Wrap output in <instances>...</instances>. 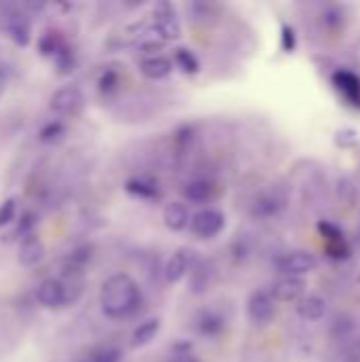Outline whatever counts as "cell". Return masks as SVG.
<instances>
[{
    "mask_svg": "<svg viewBox=\"0 0 360 362\" xmlns=\"http://www.w3.org/2000/svg\"><path fill=\"white\" fill-rule=\"evenodd\" d=\"M142 301V293L138 284L127 274L110 276L100 291V308L108 318H127L132 316Z\"/></svg>",
    "mask_w": 360,
    "mask_h": 362,
    "instance_id": "cell-1",
    "label": "cell"
},
{
    "mask_svg": "<svg viewBox=\"0 0 360 362\" xmlns=\"http://www.w3.org/2000/svg\"><path fill=\"white\" fill-rule=\"evenodd\" d=\"M70 286L57 278H45L38 286H36V301L47 308V310H59L68 303L74 301V297L70 295Z\"/></svg>",
    "mask_w": 360,
    "mask_h": 362,
    "instance_id": "cell-2",
    "label": "cell"
},
{
    "mask_svg": "<svg viewBox=\"0 0 360 362\" xmlns=\"http://www.w3.org/2000/svg\"><path fill=\"white\" fill-rule=\"evenodd\" d=\"M153 28L161 40H176L182 36L180 21L172 2H157L153 8Z\"/></svg>",
    "mask_w": 360,
    "mask_h": 362,
    "instance_id": "cell-3",
    "label": "cell"
},
{
    "mask_svg": "<svg viewBox=\"0 0 360 362\" xmlns=\"http://www.w3.org/2000/svg\"><path fill=\"white\" fill-rule=\"evenodd\" d=\"M316 265H318L316 257L308 250H291L276 261V269L282 276H293V278H301V276L314 272Z\"/></svg>",
    "mask_w": 360,
    "mask_h": 362,
    "instance_id": "cell-4",
    "label": "cell"
},
{
    "mask_svg": "<svg viewBox=\"0 0 360 362\" xmlns=\"http://www.w3.org/2000/svg\"><path fill=\"white\" fill-rule=\"evenodd\" d=\"M83 104H85V95H83V91H81L79 87H74V85L59 87V89L51 95V100H49L51 110H53L55 115H59V117H74V115H79L81 108H83Z\"/></svg>",
    "mask_w": 360,
    "mask_h": 362,
    "instance_id": "cell-5",
    "label": "cell"
},
{
    "mask_svg": "<svg viewBox=\"0 0 360 362\" xmlns=\"http://www.w3.org/2000/svg\"><path fill=\"white\" fill-rule=\"evenodd\" d=\"M197 263V252L191 250V248H178L168 261H166V267H163V278L168 284H178L180 280H185L193 265Z\"/></svg>",
    "mask_w": 360,
    "mask_h": 362,
    "instance_id": "cell-6",
    "label": "cell"
},
{
    "mask_svg": "<svg viewBox=\"0 0 360 362\" xmlns=\"http://www.w3.org/2000/svg\"><path fill=\"white\" fill-rule=\"evenodd\" d=\"M246 314L252 325H267L276 314V299L269 291H252L246 301Z\"/></svg>",
    "mask_w": 360,
    "mask_h": 362,
    "instance_id": "cell-7",
    "label": "cell"
},
{
    "mask_svg": "<svg viewBox=\"0 0 360 362\" xmlns=\"http://www.w3.org/2000/svg\"><path fill=\"white\" fill-rule=\"evenodd\" d=\"M191 231L202 238V240H212L216 238L223 229H225V214L214 210V208H206L199 210L195 216H191Z\"/></svg>",
    "mask_w": 360,
    "mask_h": 362,
    "instance_id": "cell-8",
    "label": "cell"
},
{
    "mask_svg": "<svg viewBox=\"0 0 360 362\" xmlns=\"http://www.w3.org/2000/svg\"><path fill=\"white\" fill-rule=\"evenodd\" d=\"M193 327H195L197 335L208 337V339H214V337H219V335L225 333L227 318L221 312L212 310V308H204V310L197 312V316L193 320Z\"/></svg>",
    "mask_w": 360,
    "mask_h": 362,
    "instance_id": "cell-9",
    "label": "cell"
},
{
    "mask_svg": "<svg viewBox=\"0 0 360 362\" xmlns=\"http://www.w3.org/2000/svg\"><path fill=\"white\" fill-rule=\"evenodd\" d=\"M286 206V195L280 189H272L267 193H263L261 197L255 199L252 208H250V216L255 218H272L276 214H280Z\"/></svg>",
    "mask_w": 360,
    "mask_h": 362,
    "instance_id": "cell-10",
    "label": "cell"
},
{
    "mask_svg": "<svg viewBox=\"0 0 360 362\" xmlns=\"http://www.w3.org/2000/svg\"><path fill=\"white\" fill-rule=\"evenodd\" d=\"M272 297L276 299V301H286V303H291V301H297V299H301V295L306 293V282H303V278H293V276H282L280 280H276L274 284H272Z\"/></svg>",
    "mask_w": 360,
    "mask_h": 362,
    "instance_id": "cell-11",
    "label": "cell"
},
{
    "mask_svg": "<svg viewBox=\"0 0 360 362\" xmlns=\"http://www.w3.org/2000/svg\"><path fill=\"white\" fill-rule=\"evenodd\" d=\"M333 85L352 106L360 108V76L342 68L333 72Z\"/></svg>",
    "mask_w": 360,
    "mask_h": 362,
    "instance_id": "cell-12",
    "label": "cell"
},
{
    "mask_svg": "<svg viewBox=\"0 0 360 362\" xmlns=\"http://www.w3.org/2000/svg\"><path fill=\"white\" fill-rule=\"evenodd\" d=\"M125 191L132 197L144 199V202H155L161 197V187L157 185V180L146 178V176H132L125 180Z\"/></svg>",
    "mask_w": 360,
    "mask_h": 362,
    "instance_id": "cell-13",
    "label": "cell"
},
{
    "mask_svg": "<svg viewBox=\"0 0 360 362\" xmlns=\"http://www.w3.org/2000/svg\"><path fill=\"white\" fill-rule=\"evenodd\" d=\"M140 74L144 78H151V81H161V78H168L174 70V62L170 57H163V55H153V57H142L140 59V66H138Z\"/></svg>",
    "mask_w": 360,
    "mask_h": 362,
    "instance_id": "cell-14",
    "label": "cell"
},
{
    "mask_svg": "<svg viewBox=\"0 0 360 362\" xmlns=\"http://www.w3.org/2000/svg\"><path fill=\"white\" fill-rule=\"evenodd\" d=\"M214 280V267L210 261H204V259H197V263L193 265L191 274H189V288L193 295H204L210 284Z\"/></svg>",
    "mask_w": 360,
    "mask_h": 362,
    "instance_id": "cell-15",
    "label": "cell"
},
{
    "mask_svg": "<svg viewBox=\"0 0 360 362\" xmlns=\"http://www.w3.org/2000/svg\"><path fill=\"white\" fill-rule=\"evenodd\" d=\"M163 225L170 231H185L191 225V216H189V208L182 202H170L163 208Z\"/></svg>",
    "mask_w": 360,
    "mask_h": 362,
    "instance_id": "cell-16",
    "label": "cell"
},
{
    "mask_svg": "<svg viewBox=\"0 0 360 362\" xmlns=\"http://www.w3.org/2000/svg\"><path fill=\"white\" fill-rule=\"evenodd\" d=\"M325 314H327V301L318 295H308L297 303V316L306 322H316L325 318Z\"/></svg>",
    "mask_w": 360,
    "mask_h": 362,
    "instance_id": "cell-17",
    "label": "cell"
},
{
    "mask_svg": "<svg viewBox=\"0 0 360 362\" xmlns=\"http://www.w3.org/2000/svg\"><path fill=\"white\" fill-rule=\"evenodd\" d=\"M182 197L193 204H204L216 197V185L210 180H191L182 187Z\"/></svg>",
    "mask_w": 360,
    "mask_h": 362,
    "instance_id": "cell-18",
    "label": "cell"
},
{
    "mask_svg": "<svg viewBox=\"0 0 360 362\" xmlns=\"http://www.w3.org/2000/svg\"><path fill=\"white\" fill-rule=\"evenodd\" d=\"M6 32L19 47H25L30 42V21L21 13L6 15Z\"/></svg>",
    "mask_w": 360,
    "mask_h": 362,
    "instance_id": "cell-19",
    "label": "cell"
},
{
    "mask_svg": "<svg viewBox=\"0 0 360 362\" xmlns=\"http://www.w3.org/2000/svg\"><path fill=\"white\" fill-rule=\"evenodd\" d=\"M45 257V246L36 235H30L21 242L19 246V263L23 267H34L36 263H40Z\"/></svg>",
    "mask_w": 360,
    "mask_h": 362,
    "instance_id": "cell-20",
    "label": "cell"
},
{
    "mask_svg": "<svg viewBox=\"0 0 360 362\" xmlns=\"http://www.w3.org/2000/svg\"><path fill=\"white\" fill-rule=\"evenodd\" d=\"M159 329H161V320L159 318H149L142 325H138L134 329V333H132V348H144V346H149L157 337Z\"/></svg>",
    "mask_w": 360,
    "mask_h": 362,
    "instance_id": "cell-21",
    "label": "cell"
},
{
    "mask_svg": "<svg viewBox=\"0 0 360 362\" xmlns=\"http://www.w3.org/2000/svg\"><path fill=\"white\" fill-rule=\"evenodd\" d=\"M172 62H174V66L180 68L185 74H197L199 68H202L197 55H195L191 49H187V47H178V49L174 51V59H172Z\"/></svg>",
    "mask_w": 360,
    "mask_h": 362,
    "instance_id": "cell-22",
    "label": "cell"
},
{
    "mask_svg": "<svg viewBox=\"0 0 360 362\" xmlns=\"http://www.w3.org/2000/svg\"><path fill=\"white\" fill-rule=\"evenodd\" d=\"M66 136V125L62 121H49L42 129H40V142L45 144H55Z\"/></svg>",
    "mask_w": 360,
    "mask_h": 362,
    "instance_id": "cell-23",
    "label": "cell"
},
{
    "mask_svg": "<svg viewBox=\"0 0 360 362\" xmlns=\"http://www.w3.org/2000/svg\"><path fill=\"white\" fill-rule=\"evenodd\" d=\"M318 233L325 238V244H339V242H346V235L344 231L333 225L331 221H318Z\"/></svg>",
    "mask_w": 360,
    "mask_h": 362,
    "instance_id": "cell-24",
    "label": "cell"
},
{
    "mask_svg": "<svg viewBox=\"0 0 360 362\" xmlns=\"http://www.w3.org/2000/svg\"><path fill=\"white\" fill-rule=\"evenodd\" d=\"M325 252H327V257H329V259H333V261H346V259H350V255H352V250H350L348 242H339V244H325Z\"/></svg>",
    "mask_w": 360,
    "mask_h": 362,
    "instance_id": "cell-25",
    "label": "cell"
},
{
    "mask_svg": "<svg viewBox=\"0 0 360 362\" xmlns=\"http://www.w3.org/2000/svg\"><path fill=\"white\" fill-rule=\"evenodd\" d=\"M98 85H100V91L102 93L117 91V87H119V72L117 70H104L102 76H100V81H98Z\"/></svg>",
    "mask_w": 360,
    "mask_h": 362,
    "instance_id": "cell-26",
    "label": "cell"
},
{
    "mask_svg": "<svg viewBox=\"0 0 360 362\" xmlns=\"http://www.w3.org/2000/svg\"><path fill=\"white\" fill-rule=\"evenodd\" d=\"M354 195H356V189H354L352 180L350 178H339L337 180V199L342 204H352Z\"/></svg>",
    "mask_w": 360,
    "mask_h": 362,
    "instance_id": "cell-27",
    "label": "cell"
},
{
    "mask_svg": "<svg viewBox=\"0 0 360 362\" xmlns=\"http://www.w3.org/2000/svg\"><path fill=\"white\" fill-rule=\"evenodd\" d=\"M170 362H199V358L195 356L191 344H178V346H174Z\"/></svg>",
    "mask_w": 360,
    "mask_h": 362,
    "instance_id": "cell-28",
    "label": "cell"
},
{
    "mask_svg": "<svg viewBox=\"0 0 360 362\" xmlns=\"http://www.w3.org/2000/svg\"><path fill=\"white\" fill-rule=\"evenodd\" d=\"M323 23L327 28H339L344 23V11L339 6H327L323 11Z\"/></svg>",
    "mask_w": 360,
    "mask_h": 362,
    "instance_id": "cell-29",
    "label": "cell"
},
{
    "mask_svg": "<svg viewBox=\"0 0 360 362\" xmlns=\"http://www.w3.org/2000/svg\"><path fill=\"white\" fill-rule=\"evenodd\" d=\"M282 51L284 53H293L297 49V34L295 28L291 23H282Z\"/></svg>",
    "mask_w": 360,
    "mask_h": 362,
    "instance_id": "cell-30",
    "label": "cell"
},
{
    "mask_svg": "<svg viewBox=\"0 0 360 362\" xmlns=\"http://www.w3.org/2000/svg\"><path fill=\"white\" fill-rule=\"evenodd\" d=\"M17 214V202L15 199H4L0 204V227H6L15 221Z\"/></svg>",
    "mask_w": 360,
    "mask_h": 362,
    "instance_id": "cell-31",
    "label": "cell"
},
{
    "mask_svg": "<svg viewBox=\"0 0 360 362\" xmlns=\"http://www.w3.org/2000/svg\"><path fill=\"white\" fill-rule=\"evenodd\" d=\"M356 142H359V134H356L354 129H350V127L339 129V132L335 134V144L342 146V148H350V146H354Z\"/></svg>",
    "mask_w": 360,
    "mask_h": 362,
    "instance_id": "cell-32",
    "label": "cell"
},
{
    "mask_svg": "<svg viewBox=\"0 0 360 362\" xmlns=\"http://www.w3.org/2000/svg\"><path fill=\"white\" fill-rule=\"evenodd\" d=\"M91 362H121V352L117 348H104L93 356Z\"/></svg>",
    "mask_w": 360,
    "mask_h": 362,
    "instance_id": "cell-33",
    "label": "cell"
},
{
    "mask_svg": "<svg viewBox=\"0 0 360 362\" xmlns=\"http://www.w3.org/2000/svg\"><path fill=\"white\" fill-rule=\"evenodd\" d=\"M161 47H163V40H151V42H144L140 49H142L144 57H153V55H159Z\"/></svg>",
    "mask_w": 360,
    "mask_h": 362,
    "instance_id": "cell-34",
    "label": "cell"
},
{
    "mask_svg": "<svg viewBox=\"0 0 360 362\" xmlns=\"http://www.w3.org/2000/svg\"><path fill=\"white\" fill-rule=\"evenodd\" d=\"M4 89H6V74H4V70L0 68V98H2V93H4Z\"/></svg>",
    "mask_w": 360,
    "mask_h": 362,
    "instance_id": "cell-35",
    "label": "cell"
},
{
    "mask_svg": "<svg viewBox=\"0 0 360 362\" xmlns=\"http://www.w3.org/2000/svg\"><path fill=\"white\" fill-rule=\"evenodd\" d=\"M359 346H360V344H359Z\"/></svg>",
    "mask_w": 360,
    "mask_h": 362,
    "instance_id": "cell-36",
    "label": "cell"
}]
</instances>
